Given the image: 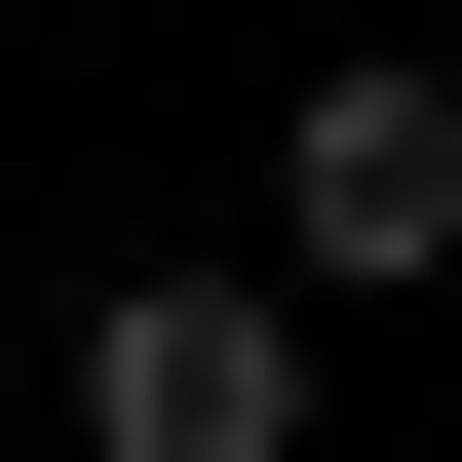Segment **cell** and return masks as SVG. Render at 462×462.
Segmentation results:
<instances>
[{"instance_id": "6da1fadb", "label": "cell", "mask_w": 462, "mask_h": 462, "mask_svg": "<svg viewBox=\"0 0 462 462\" xmlns=\"http://www.w3.org/2000/svg\"><path fill=\"white\" fill-rule=\"evenodd\" d=\"M78 462H309V309L270 270H116L78 309Z\"/></svg>"}, {"instance_id": "7a4b0ae2", "label": "cell", "mask_w": 462, "mask_h": 462, "mask_svg": "<svg viewBox=\"0 0 462 462\" xmlns=\"http://www.w3.org/2000/svg\"><path fill=\"white\" fill-rule=\"evenodd\" d=\"M270 270H346V309H385V270H462V78H385V39H346V78L270 116Z\"/></svg>"}]
</instances>
